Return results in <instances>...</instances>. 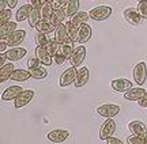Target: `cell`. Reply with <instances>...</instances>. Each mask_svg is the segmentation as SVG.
<instances>
[{"label":"cell","mask_w":147,"mask_h":144,"mask_svg":"<svg viewBox=\"0 0 147 144\" xmlns=\"http://www.w3.org/2000/svg\"><path fill=\"white\" fill-rule=\"evenodd\" d=\"M143 144H147V132L143 135Z\"/></svg>","instance_id":"obj_46"},{"label":"cell","mask_w":147,"mask_h":144,"mask_svg":"<svg viewBox=\"0 0 147 144\" xmlns=\"http://www.w3.org/2000/svg\"><path fill=\"white\" fill-rule=\"evenodd\" d=\"M25 38H26V31H25V30H18V29H16L10 37L5 38V42H7V45H8L10 48H12V46H16V45L22 44L25 41Z\"/></svg>","instance_id":"obj_9"},{"label":"cell","mask_w":147,"mask_h":144,"mask_svg":"<svg viewBox=\"0 0 147 144\" xmlns=\"http://www.w3.org/2000/svg\"><path fill=\"white\" fill-rule=\"evenodd\" d=\"M138 103H139V106L140 107H147V91L144 92V95L142 96V99L138 101Z\"/></svg>","instance_id":"obj_43"},{"label":"cell","mask_w":147,"mask_h":144,"mask_svg":"<svg viewBox=\"0 0 147 144\" xmlns=\"http://www.w3.org/2000/svg\"><path fill=\"white\" fill-rule=\"evenodd\" d=\"M67 3H68V0H53L52 5L55 10H60V8H64Z\"/></svg>","instance_id":"obj_39"},{"label":"cell","mask_w":147,"mask_h":144,"mask_svg":"<svg viewBox=\"0 0 147 144\" xmlns=\"http://www.w3.org/2000/svg\"><path fill=\"white\" fill-rule=\"evenodd\" d=\"M76 71L78 70L75 67H72V65L64 71L61 76H60V86L61 87H67V86L72 84L75 82V78H76Z\"/></svg>","instance_id":"obj_7"},{"label":"cell","mask_w":147,"mask_h":144,"mask_svg":"<svg viewBox=\"0 0 147 144\" xmlns=\"http://www.w3.org/2000/svg\"><path fill=\"white\" fill-rule=\"evenodd\" d=\"M33 98H34V91L33 90H23L19 95L16 96L15 102H14V106H15V109H21V107L26 106L27 103H30Z\"/></svg>","instance_id":"obj_5"},{"label":"cell","mask_w":147,"mask_h":144,"mask_svg":"<svg viewBox=\"0 0 147 144\" xmlns=\"http://www.w3.org/2000/svg\"><path fill=\"white\" fill-rule=\"evenodd\" d=\"M36 42H37V46H42V48H47L48 44L51 42V40L48 37L45 33H41L38 31L36 35Z\"/></svg>","instance_id":"obj_34"},{"label":"cell","mask_w":147,"mask_h":144,"mask_svg":"<svg viewBox=\"0 0 147 144\" xmlns=\"http://www.w3.org/2000/svg\"><path fill=\"white\" fill-rule=\"evenodd\" d=\"M53 59H55V63H56V64H63L64 61H65V59H67V57H65V56H63V54L59 52V53L56 54V56H55Z\"/></svg>","instance_id":"obj_41"},{"label":"cell","mask_w":147,"mask_h":144,"mask_svg":"<svg viewBox=\"0 0 147 144\" xmlns=\"http://www.w3.org/2000/svg\"><path fill=\"white\" fill-rule=\"evenodd\" d=\"M26 53H27V50L25 48H15V46H12V48H10L8 50L4 52L7 60H10V61H18L22 57H25Z\"/></svg>","instance_id":"obj_13"},{"label":"cell","mask_w":147,"mask_h":144,"mask_svg":"<svg viewBox=\"0 0 147 144\" xmlns=\"http://www.w3.org/2000/svg\"><path fill=\"white\" fill-rule=\"evenodd\" d=\"M40 64H41V61L38 60V57H30V59L27 60V67L29 68H33V67H40Z\"/></svg>","instance_id":"obj_40"},{"label":"cell","mask_w":147,"mask_h":144,"mask_svg":"<svg viewBox=\"0 0 147 144\" xmlns=\"http://www.w3.org/2000/svg\"><path fill=\"white\" fill-rule=\"evenodd\" d=\"M27 3L32 5L34 10H41L44 4H45V1L44 0H27Z\"/></svg>","instance_id":"obj_37"},{"label":"cell","mask_w":147,"mask_h":144,"mask_svg":"<svg viewBox=\"0 0 147 144\" xmlns=\"http://www.w3.org/2000/svg\"><path fill=\"white\" fill-rule=\"evenodd\" d=\"M138 1H147V0H138Z\"/></svg>","instance_id":"obj_48"},{"label":"cell","mask_w":147,"mask_h":144,"mask_svg":"<svg viewBox=\"0 0 147 144\" xmlns=\"http://www.w3.org/2000/svg\"><path fill=\"white\" fill-rule=\"evenodd\" d=\"M7 42H5V40H0V53H4L5 50H7Z\"/></svg>","instance_id":"obj_44"},{"label":"cell","mask_w":147,"mask_h":144,"mask_svg":"<svg viewBox=\"0 0 147 144\" xmlns=\"http://www.w3.org/2000/svg\"><path fill=\"white\" fill-rule=\"evenodd\" d=\"M55 40L60 44H63V42H65L67 40H69L65 23H61V25L56 26V30H55Z\"/></svg>","instance_id":"obj_20"},{"label":"cell","mask_w":147,"mask_h":144,"mask_svg":"<svg viewBox=\"0 0 147 144\" xmlns=\"http://www.w3.org/2000/svg\"><path fill=\"white\" fill-rule=\"evenodd\" d=\"M97 113L101 117L113 118L120 113V106L115 105V103H105V105H101V106L97 107Z\"/></svg>","instance_id":"obj_2"},{"label":"cell","mask_w":147,"mask_h":144,"mask_svg":"<svg viewBox=\"0 0 147 144\" xmlns=\"http://www.w3.org/2000/svg\"><path fill=\"white\" fill-rule=\"evenodd\" d=\"M138 11H139V14L142 15L143 19H147V1H139Z\"/></svg>","instance_id":"obj_36"},{"label":"cell","mask_w":147,"mask_h":144,"mask_svg":"<svg viewBox=\"0 0 147 144\" xmlns=\"http://www.w3.org/2000/svg\"><path fill=\"white\" fill-rule=\"evenodd\" d=\"M53 12H55V8H53L52 3H45L44 7L41 8V16L42 19H51L53 15Z\"/></svg>","instance_id":"obj_33"},{"label":"cell","mask_w":147,"mask_h":144,"mask_svg":"<svg viewBox=\"0 0 147 144\" xmlns=\"http://www.w3.org/2000/svg\"><path fill=\"white\" fill-rule=\"evenodd\" d=\"M11 8H7V10L4 11H0V26L1 25H4V23H7V22L11 21Z\"/></svg>","instance_id":"obj_35"},{"label":"cell","mask_w":147,"mask_h":144,"mask_svg":"<svg viewBox=\"0 0 147 144\" xmlns=\"http://www.w3.org/2000/svg\"><path fill=\"white\" fill-rule=\"evenodd\" d=\"M29 72L32 75L33 79H37V80H41L44 78H47L48 75V71L42 67H33V68H29Z\"/></svg>","instance_id":"obj_28"},{"label":"cell","mask_w":147,"mask_h":144,"mask_svg":"<svg viewBox=\"0 0 147 144\" xmlns=\"http://www.w3.org/2000/svg\"><path fill=\"white\" fill-rule=\"evenodd\" d=\"M7 4H8V8H14L16 4H18V0H7Z\"/></svg>","instance_id":"obj_45"},{"label":"cell","mask_w":147,"mask_h":144,"mask_svg":"<svg viewBox=\"0 0 147 144\" xmlns=\"http://www.w3.org/2000/svg\"><path fill=\"white\" fill-rule=\"evenodd\" d=\"M36 56L38 57V60L41 61L42 65H45V67L52 65L53 57L49 53H48V50L45 48H42V46H37V49H36Z\"/></svg>","instance_id":"obj_16"},{"label":"cell","mask_w":147,"mask_h":144,"mask_svg":"<svg viewBox=\"0 0 147 144\" xmlns=\"http://www.w3.org/2000/svg\"><path fill=\"white\" fill-rule=\"evenodd\" d=\"M144 92H146V90L143 88L142 86L132 87V88H129L128 91L124 92V98H125L127 101H139V99H142V96L144 95Z\"/></svg>","instance_id":"obj_15"},{"label":"cell","mask_w":147,"mask_h":144,"mask_svg":"<svg viewBox=\"0 0 147 144\" xmlns=\"http://www.w3.org/2000/svg\"><path fill=\"white\" fill-rule=\"evenodd\" d=\"M36 29L38 30V31L45 33V34H49V33H52L53 30H56V26L52 23L51 19H41L40 23L36 26Z\"/></svg>","instance_id":"obj_23"},{"label":"cell","mask_w":147,"mask_h":144,"mask_svg":"<svg viewBox=\"0 0 147 144\" xmlns=\"http://www.w3.org/2000/svg\"><path fill=\"white\" fill-rule=\"evenodd\" d=\"M89 15L93 21H105L112 15V7L109 5H98L89 11Z\"/></svg>","instance_id":"obj_1"},{"label":"cell","mask_w":147,"mask_h":144,"mask_svg":"<svg viewBox=\"0 0 147 144\" xmlns=\"http://www.w3.org/2000/svg\"><path fill=\"white\" fill-rule=\"evenodd\" d=\"M42 19V16H41V10H34L33 8L32 11V14H30V16H29V25L32 27H36L38 23H40V21Z\"/></svg>","instance_id":"obj_31"},{"label":"cell","mask_w":147,"mask_h":144,"mask_svg":"<svg viewBox=\"0 0 147 144\" xmlns=\"http://www.w3.org/2000/svg\"><path fill=\"white\" fill-rule=\"evenodd\" d=\"M30 78L32 75L26 70H14L12 74L10 75V80H15V82H26Z\"/></svg>","instance_id":"obj_22"},{"label":"cell","mask_w":147,"mask_h":144,"mask_svg":"<svg viewBox=\"0 0 147 144\" xmlns=\"http://www.w3.org/2000/svg\"><path fill=\"white\" fill-rule=\"evenodd\" d=\"M60 45H61V44L57 42V41H56V40L53 38V40H51V42L48 44V46H47L45 49H47L48 53L51 54L52 57H55V56H56V54L60 52Z\"/></svg>","instance_id":"obj_32"},{"label":"cell","mask_w":147,"mask_h":144,"mask_svg":"<svg viewBox=\"0 0 147 144\" xmlns=\"http://www.w3.org/2000/svg\"><path fill=\"white\" fill-rule=\"evenodd\" d=\"M65 16H67V12H65V8H60V10H55L53 12L52 18H51V21L55 26H59V25H61L65 19Z\"/></svg>","instance_id":"obj_25"},{"label":"cell","mask_w":147,"mask_h":144,"mask_svg":"<svg viewBox=\"0 0 147 144\" xmlns=\"http://www.w3.org/2000/svg\"><path fill=\"white\" fill-rule=\"evenodd\" d=\"M74 50H75V48H74V41H71V40H67L65 42H63L60 45V53L63 54V56H65L67 59L71 57V54L74 53Z\"/></svg>","instance_id":"obj_26"},{"label":"cell","mask_w":147,"mask_h":144,"mask_svg":"<svg viewBox=\"0 0 147 144\" xmlns=\"http://www.w3.org/2000/svg\"><path fill=\"white\" fill-rule=\"evenodd\" d=\"M147 79V65L144 61H140L134 68V80L138 86H143V83Z\"/></svg>","instance_id":"obj_4"},{"label":"cell","mask_w":147,"mask_h":144,"mask_svg":"<svg viewBox=\"0 0 147 144\" xmlns=\"http://www.w3.org/2000/svg\"><path fill=\"white\" fill-rule=\"evenodd\" d=\"M90 18L89 12H84V11H78L75 15L71 16V22H72L75 26H82L83 23H87V19Z\"/></svg>","instance_id":"obj_24"},{"label":"cell","mask_w":147,"mask_h":144,"mask_svg":"<svg viewBox=\"0 0 147 144\" xmlns=\"http://www.w3.org/2000/svg\"><path fill=\"white\" fill-rule=\"evenodd\" d=\"M22 87L21 86H11L8 88H5L1 94V101H15L16 96L22 92Z\"/></svg>","instance_id":"obj_14"},{"label":"cell","mask_w":147,"mask_h":144,"mask_svg":"<svg viewBox=\"0 0 147 144\" xmlns=\"http://www.w3.org/2000/svg\"><path fill=\"white\" fill-rule=\"evenodd\" d=\"M15 30H16V23L12 21L1 25V26H0V40H5L7 37H10Z\"/></svg>","instance_id":"obj_19"},{"label":"cell","mask_w":147,"mask_h":144,"mask_svg":"<svg viewBox=\"0 0 147 144\" xmlns=\"http://www.w3.org/2000/svg\"><path fill=\"white\" fill-rule=\"evenodd\" d=\"M106 144H124V143H123L120 139H117V137H113V136H110L109 139L106 140Z\"/></svg>","instance_id":"obj_42"},{"label":"cell","mask_w":147,"mask_h":144,"mask_svg":"<svg viewBox=\"0 0 147 144\" xmlns=\"http://www.w3.org/2000/svg\"><path fill=\"white\" fill-rule=\"evenodd\" d=\"M128 129H129L134 135L142 136V137H143V135L147 132V128H146V125H144V123H142V121H138V120L131 121V123L128 124Z\"/></svg>","instance_id":"obj_18"},{"label":"cell","mask_w":147,"mask_h":144,"mask_svg":"<svg viewBox=\"0 0 147 144\" xmlns=\"http://www.w3.org/2000/svg\"><path fill=\"white\" fill-rule=\"evenodd\" d=\"M65 26H67V31H68V38L74 42L78 41V33H79V27L75 26L72 22L68 21L65 22Z\"/></svg>","instance_id":"obj_29"},{"label":"cell","mask_w":147,"mask_h":144,"mask_svg":"<svg viewBox=\"0 0 147 144\" xmlns=\"http://www.w3.org/2000/svg\"><path fill=\"white\" fill-rule=\"evenodd\" d=\"M91 27L87 25V23H83L82 26H79V33H78V42L84 44L87 42L90 38H91Z\"/></svg>","instance_id":"obj_17"},{"label":"cell","mask_w":147,"mask_h":144,"mask_svg":"<svg viewBox=\"0 0 147 144\" xmlns=\"http://www.w3.org/2000/svg\"><path fill=\"white\" fill-rule=\"evenodd\" d=\"M32 11H33V7L29 4V3L25 4V5H22L15 14L16 22H23V21H26V19H29V16H30V14H32Z\"/></svg>","instance_id":"obj_21"},{"label":"cell","mask_w":147,"mask_h":144,"mask_svg":"<svg viewBox=\"0 0 147 144\" xmlns=\"http://www.w3.org/2000/svg\"><path fill=\"white\" fill-rule=\"evenodd\" d=\"M128 144H143V137L142 136H138V135H132L127 139Z\"/></svg>","instance_id":"obj_38"},{"label":"cell","mask_w":147,"mask_h":144,"mask_svg":"<svg viewBox=\"0 0 147 144\" xmlns=\"http://www.w3.org/2000/svg\"><path fill=\"white\" fill-rule=\"evenodd\" d=\"M112 88L115 91H119V92H125L129 88H132V82L128 79H124V78H120V79H115L112 80Z\"/></svg>","instance_id":"obj_12"},{"label":"cell","mask_w":147,"mask_h":144,"mask_svg":"<svg viewBox=\"0 0 147 144\" xmlns=\"http://www.w3.org/2000/svg\"><path fill=\"white\" fill-rule=\"evenodd\" d=\"M15 70L14 65H12V61L10 64H5L3 67H0V82H7L10 79V75L12 74V71Z\"/></svg>","instance_id":"obj_27"},{"label":"cell","mask_w":147,"mask_h":144,"mask_svg":"<svg viewBox=\"0 0 147 144\" xmlns=\"http://www.w3.org/2000/svg\"><path fill=\"white\" fill-rule=\"evenodd\" d=\"M124 18H125V21L128 22L129 25H132V26H139L143 21L142 15L139 14V11L134 10V8H127V10L124 11Z\"/></svg>","instance_id":"obj_10"},{"label":"cell","mask_w":147,"mask_h":144,"mask_svg":"<svg viewBox=\"0 0 147 144\" xmlns=\"http://www.w3.org/2000/svg\"><path fill=\"white\" fill-rule=\"evenodd\" d=\"M84 57H86V48H84L83 45H79V46L75 48L74 53L71 54V57H69V63H71L72 67L76 68V67H79V65L83 63Z\"/></svg>","instance_id":"obj_6"},{"label":"cell","mask_w":147,"mask_h":144,"mask_svg":"<svg viewBox=\"0 0 147 144\" xmlns=\"http://www.w3.org/2000/svg\"><path fill=\"white\" fill-rule=\"evenodd\" d=\"M115 131H116L115 120H113V118H106L100 128V139L101 140H108L112 135L115 133Z\"/></svg>","instance_id":"obj_3"},{"label":"cell","mask_w":147,"mask_h":144,"mask_svg":"<svg viewBox=\"0 0 147 144\" xmlns=\"http://www.w3.org/2000/svg\"><path fill=\"white\" fill-rule=\"evenodd\" d=\"M44 1H45V3H52L53 0H44Z\"/></svg>","instance_id":"obj_47"},{"label":"cell","mask_w":147,"mask_h":144,"mask_svg":"<svg viewBox=\"0 0 147 144\" xmlns=\"http://www.w3.org/2000/svg\"><path fill=\"white\" fill-rule=\"evenodd\" d=\"M79 8V0H68V3L65 4V12L67 16H72L78 12Z\"/></svg>","instance_id":"obj_30"},{"label":"cell","mask_w":147,"mask_h":144,"mask_svg":"<svg viewBox=\"0 0 147 144\" xmlns=\"http://www.w3.org/2000/svg\"><path fill=\"white\" fill-rule=\"evenodd\" d=\"M89 78H90V72H89V68L87 67H80L78 71H76V78H75V82L74 84L75 87H83L87 82H89Z\"/></svg>","instance_id":"obj_11"},{"label":"cell","mask_w":147,"mask_h":144,"mask_svg":"<svg viewBox=\"0 0 147 144\" xmlns=\"http://www.w3.org/2000/svg\"><path fill=\"white\" fill-rule=\"evenodd\" d=\"M69 132L65 129H53L48 133V140L52 143H63L68 139Z\"/></svg>","instance_id":"obj_8"}]
</instances>
